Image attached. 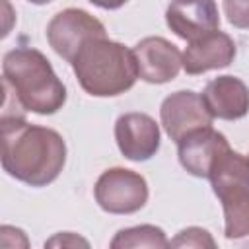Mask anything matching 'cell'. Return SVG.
<instances>
[{
  "mask_svg": "<svg viewBox=\"0 0 249 249\" xmlns=\"http://www.w3.org/2000/svg\"><path fill=\"white\" fill-rule=\"evenodd\" d=\"M160 119L167 136L175 142L189 132L212 126V113L208 111L202 95L193 89H181L167 95L160 107Z\"/></svg>",
  "mask_w": 249,
  "mask_h": 249,
  "instance_id": "obj_7",
  "label": "cell"
},
{
  "mask_svg": "<svg viewBox=\"0 0 249 249\" xmlns=\"http://www.w3.org/2000/svg\"><path fill=\"white\" fill-rule=\"evenodd\" d=\"M214 195L224 208V233L228 239L249 235V158L226 150L208 175Z\"/></svg>",
  "mask_w": 249,
  "mask_h": 249,
  "instance_id": "obj_4",
  "label": "cell"
},
{
  "mask_svg": "<svg viewBox=\"0 0 249 249\" xmlns=\"http://www.w3.org/2000/svg\"><path fill=\"white\" fill-rule=\"evenodd\" d=\"M224 12L233 27L249 29V0H224Z\"/></svg>",
  "mask_w": 249,
  "mask_h": 249,
  "instance_id": "obj_16",
  "label": "cell"
},
{
  "mask_svg": "<svg viewBox=\"0 0 249 249\" xmlns=\"http://www.w3.org/2000/svg\"><path fill=\"white\" fill-rule=\"evenodd\" d=\"M68 245V243H72V245H78V243H84V245H88V241H84V239H80V237H76V235H72V233H60V235H56V237H53L51 241H47L45 245Z\"/></svg>",
  "mask_w": 249,
  "mask_h": 249,
  "instance_id": "obj_17",
  "label": "cell"
},
{
  "mask_svg": "<svg viewBox=\"0 0 249 249\" xmlns=\"http://www.w3.org/2000/svg\"><path fill=\"white\" fill-rule=\"evenodd\" d=\"M167 27L183 41H196L220 25L216 0H171L165 12Z\"/></svg>",
  "mask_w": 249,
  "mask_h": 249,
  "instance_id": "obj_8",
  "label": "cell"
},
{
  "mask_svg": "<svg viewBox=\"0 0 249 249\" xmlns=\"http://www.w3.org/2000/svg\"><path fill=\"white\" fill-rule=\"evenodd\" d=\"M27 2H31V4H37V6H41V4H49V2H53V0H27Z\"/></svg>",
  "mask_w": 249,
  "mask_h": 249,
  "instance_id": "obj_19",
  "label": "cell"
},
{
  "mask_svg": "<svg viewBox=\"0 0 249 249\" xmlns=\"http://www.w3.org/2000/svg\"><path fill=\"white\" fill-rule=\"evenodd\" d=\"M235 58V43L224 31H212L196 41H191L183 53V68L187 74L196 76L208 70L226 68Z\"/></svg>",
  "mask_w": 249,
  "mask_h": 249,
  "instance_id": "obj_12",
  "label": "cell"
},
{
  "mask_svg": "<svg viewBox=\"0 0 249 249\" xmlns=\"http://www.w3.org/2000/svg\"><path fill=\"white\" fill-rule=\"evenodd\" d=\"M202 99L212 117L235 121L249 113V88L235 76H218L202 91Z\"/></svg>",
  "mask_w": 249,
  "mask_h": 249,
  "instance_id": "obj_13",
  "label": "cell"
},
{
  "mask_svg": "<svg viewBox=\"0 0 249 249\" xmlns=\"http://www.w3.org/2000/svg\"><path fill=\"white\" fill-rule=\"evenodd\" d=\"M4 91L10 93L25 111L53 115L66 101V88L54 74L49 58L31 47H18L2 60Z\"/></svg>",
  "mask_w": 249,
  "mask_h": 249,
  "instance_id": "obj_2",
  "label": "cell"
},
{
  "mask_svg": "<svg viewBox=\"0 0 249 249\" xmlns=\"http://www.w3.org/2000/svg\"><path fill=\"white\" fill-rule=\"evenodd\" d=\"M181 165L195 177H208L216 160L230 150L226 136L212 126H204L189 132L177 142Z\"/></svg>",
  "mask_w": 249,
  "mask_h": 249,
  "instance_id": "obj_11",
  "label": "cell"
},
{
  "mask_svg": "<svg viewBox=\"0 0 249 249\" xmlns=\"http://www.w3.org/2000/svg\"><path fill=\"white\" fill-rule=\"evenodd\" d=\"M132 53L138 66V78L148 84L171 82L183 66V54L163 37H144L136 43Z\"/></svg>",
  "mask_w": 249,
  "mask_h": 249,
  "instance_id": "obj_9",
  "label": "cell"
},
{
  "mask_svg": "<svg viewBox=\"0 0 249 249\" xmlns=\"http://www.w3.org/2000/svg\"><path fill=\"white\" fill-rule=\"evenodd\" d=\"M89 2L99 6V8H103V10H117V8L124 6L128 0H89Z\"/></svg>",
  "mask_w": 249,
  "mask_h": 249,
  "instance_id": "obj_18",
  "label": "cell"
},
{
  "mask_svg": "<svg viewBox=\"0 0 249 249\" xmlns=\"http://www.w3.org/2000/svg\"><path fill=\"white\" fill-rule=\"evenodd\" d=\"M107 37L105 25L80 8H66L58 12L47 25V39L53 51L64 60L72 62L78 51L91 39Z\"/></svg>",
  "mask_w": 249,
  "mask_h": 249,
  "instance_id": "obj_6",
  "label": "cell"
},
{
  "mask_svg": "<svg viewBox=\"0 0 249 249\" xmlns=\"http://www.w3.org/2000/svg\"><path fill=\"white\" fill-rule=\"evenodd\" d=\"M84 91L95 97H113L130 89L138 78L134 53L107 37L88 41L72 60Z\"/></svg>",
  "mask_w": 249,
  "mask_h": 249,
  "instance_id": "obj_3",
  "label": "cell"
},
{
  "mask_svg": "<svg viewBox=\"0 0 249 249\" xmlns=\"http://www.w3.org/2000/svg\"><path fill=\"white\" fill-rule=\"evenodd\" d=\"M64 163L66 144L56 130L29 124L25 117H2V167L10 177L45 187L60 175Z\"/></svg>",
  "mask_w": 249,
  "mask_h": 249,
  "instance_id": "obj_1",
  "label": "cell"
},
{
  "mask_svg": "<svg viewBox=\"0 0 249 249\" xmlns=\"http://www.w3.org/2000/svg\"><path fill=\"white\" fill-rule=\"evenodd\" d=\"M93 195L99 208L109 214H134L148 200V183L132 169L111 167L99 175Z\"/></svg>",
  "mask_w": 249,
  "mask_h": 249,
  "instance_id": "obj_5",
  "label": "cell"
},
{
  "mask_svg": "<svg viewBox=\"0 0 249 249\" xmlns=\"http://www.w3.org/2000/svg\"><path fill=\"white\" fill-rule=\"evenodd\" d=\"M121 154L132 161H146L160 150V126L146 113H124L115 123Z\"/></svg>",
  "mask_w": 249,
  "mask_h": 249,
  "instance_id": "obj_10",
  "label": "cell"
},
{
  "mask_svg": "<svg viewBox=\"0 0 249 249\" xmlns=\"http://www.w3.org/2000/svg\"><path fill=\"white\" fill-rule=\"evenodd\" d=\"M113 249H132V247H150V249H163L169 247V241L163 233L161 228L144 224V226H134V228H124L121 230L113 241Z\"/></svg>",
  "mask_w": 249,
  "mask_h": 249,
  "instance_id": "obj_14",
  "label": "cell"
},
{
  "mask_svg": "<svg viewBox=\"0 0 249 249\" xmlns=\"http://www.w3.org/2000/svg\"><path fill=\"white\" fill-rule=\"evenodd\" d=\"M169 245L171 247H195V249H198V247H210V249H214L216 247V241L212 239V235L206 230L193 226V228L181 230L177 233V237L169 241Z\"/></svg>",
  "mask_w": 249,
  "mask_h": 249,
  "instance_id": "obj_15",
  "label": "cell"
}]
</instances>
